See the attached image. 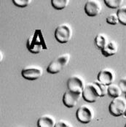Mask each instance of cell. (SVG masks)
I'll use <instances>...</instances> for the list:
<instances>
[{"mask_svg":"<svg viewBox=\"0 0 126 127\" xmlns=\"http://www.w3.org/2000/svg\"><path fill=\"white\" fill-rule=\"evenodd\" d=\"M105 4L111 9H119L123 4V0H104Z\"/></svg>","mask_w":126,"mask_h":127,"instance_id":"obj_18","label":"cell"},{"mask_svg":"<svg viewBox=\"0 0 126 127\" xmlns=\"http://www.w3.org/2000/svg\"><path fill=\"white\" fill-rule=\"evenodd\" d=\"M118 51V46L114 41H109L106 47L101 50V53L105 57H110L115 55Z\"/></svg>","mask_w":126,"mask_h":127,"instance_id":"obj_13","label":"cell"},{"mask_svg":"<svg viewBox=\"0 0 126 127\" xmlns=\"http://www.w3.org/2000/svg\"><path fill=\"white\" fill-rule=\"evenodd\" d=\"M124 127H126V124H125V126H124Z\"/></svg>","mask_w":126,"mask_h":127,"instance_id":"obj_25","label":"cell"},{"mask_svg":"<svg viewBox=\"0 0 126 127\" xmlns=\"http://www.w3.org/2000/svg\"><path fill=\"white\" fill-rule=\"evenodd\" d=\"M119 86L122 90V91L126 94V77H123L120 79L119 82Z\"/></svg>","mask_w":126,"mask_h":127,"instance_id":"obj_23","label":"cell"},{"mask_svg":"<svg viewBox=\"0 0 126 127\" xmlns=\"http://www.w3.org/2000/svg\"><path fill=\"white\" fill-rule=\"evenodd\" d=\"M26 48L31 53L38 54L45 50H47V45L42 32L40 29H37L27 39Z\"/></svg>","mask_w":126,"mask_h":127,"instance_id":"obj_1","label":"cell"},{"mask_svg":"<svg viewBox=\"0 0 126 127\" xmlns=\"http://www.w3.org/2000/svg\"><path fill=\"white\" fill-rule=\"evenodd\" d=\"M85 13L89 17L98 16L102 10V6L98 0H88L85 4Z\"/></svg>","mask_w":126,"mask_h":127,"instance_id":"obj_9","label":"cell"},{"mask_svg":"<svg viewBox=\"0 0 126 127\" xmlns=\"http://www.w3.org/2000/svg\"><path fill=\"white\" fill-rule=\"evenodd\" d=\"M126 110V98L119 96L114 98L109 105V113L114 117H119L124 115Z\"/></svg>","mask_w":126,"mask_h":127,"instance_id":"obj_4","label":"cell"},{"mask_svg":"<svg viewBox=\"0 0 126 127\" xmlns=\"http://www.w3.org/2000/svg\"><path fill=\"white\" fill-rule=\"evenodd\" d=\"M82 96V93L67 90L63 94V104L68 108H73L77 104L80 99V97Z\"/></svg>","mask_w":126,"mask_h":127,"instance_id":"obj_8","label":"cell"},{"mask_svg":"<svg viewBox=\"0 0 126 127\" xmlns=\"http://www.w3.org/2000/svg\"><path fill=\"white\" fill-rule=\"evenodd\" d=\"M94 115L95 113L93 108L88 104L80 106L76 112V118L77 121L84 124L90 123L93 120Z\"/></svg>","mask_w":126,"mask_h":127,"instance_id":"obj_6","label":"cell"},{"mask_svg":"<svg viewBox=\"0 0 126 127\" xmlns=\"http://www.w3.org/2000/svg\"><path fill=\"white\" fill-rule=\"evenodd\" d=\"M55 127H73L71 124L64 120H60L56 122Z\"/></svg>","mask_w":126,"mask_h":127,"instance_id":"obj_22","label":"cell"},{"mask_svg":"<svg viewBox=\"0 0 126 127\" xmlns=\"http://www.w3.org/2000/svg\"><path fill=\"white\" fill-rule=\"evenodd\" d=\"M70 54L63 53L58 56L54 60L51 62L47 67L48 73L51 75H55L59 73L63 68L69 64L70 61Z\"/></svg>","mask_w":126,"mask_h":127,"instance_id":"obj_2","label":"cell"},{"mask_svg":"<svg viewBox=\"0 0 126 127\" xmlns=\"http://www.w3.org/2000/svg\"></svg>","mask_w":126,"mask_h":127,"instance_id":"obj_26","label":"cell"},{"mask_svg":"<svg viewBox=\"0 0 126 127\" xmlns=\"http://www.w3.org/2000/svg\"><path fill=\"white\" fill-rule=\"evenodd\" d=\"M124 116L126 118V112H125V113H124Z\"/></svg>","mask_w":126,"mask_h":127,"instance_id":"obj_24","label":"cell"},{"mask_svg":"<svg viewBox=\"0 0 126 127\" xmlns=\"http://www.w3.org/2000/svg\"><path fill=\"white\" fill-rule=\"evenodd\" d=\"M117 15L120 23L123 26H126V6H123L117 11Z\"/></svg>","mask_w":126,"mask_h":127,"instance_id":"obj_17","label":"cell"},{"mask_svg":"<svg viewBox=\"0 0 126 127\" xmlns=\"http://www.w3.org/2000/svg\"><path fill=\"white\" fill-rule=\"evenodd\" d=\"M43 75V69L37 66H27L21 71L22 77L27 80H36Z\"/></svg>","mask_w":126,"mask_h":127,"instance_id":"obj_7","label":"cell"},{"mask_svg":"<svg viewBox=\"0 0 126 127\" xmlns=\"http://www.w3.org/2000/svg\"><path fill=\"white\" fill-rule=\"evenodd\" d=\"M69 3V0H52L51 4L52 7L57 10H61L65 9Z\"/></svg>","mask_w":126,"mask_h":127,"instance_id":"obj_16","label":"cell"},{"mask_svg":"<svg viewBox=\"0 0 126 127\" xmlns=\"http://www.w3.org/2000/svg\"><path fill=\"white\" fill-rule=\"evenodd\" d=\"M109 41L108 39V37L105 34L101 33L97 34L94 39V43L96 47L100 49L101 51L106 47V45L109 43Z\"/></svg>","mask_w":126,"mask_h":127,"instance_id":"obj_14","label":"cell"},{"mask_svg":"<svg viewBox=\"0 0 126 127\" xmlns=\"http://www.w3.org/2000/svg\"><path fill=\"white\" fill-rule=\"evenodd\" d=\"M106 21V23L110 24V25H117V24H118L120 23L117 13H111V14H109L107 16Z\"/></svg>","mask_w":126,"mask_h":127,"instance_id":"obj_19","label":"cell"},{"mask_svg":"<svg viewBox=\"0 0 126 127\" xmlns=\"http://www.w3.org/2000/svg\"><path fill=\"white\" fill-rule=\"evenodd\" d=\"M55 119L50 115H42L37 121V127H55Z\"/></svg>","mask_w":126,"mask_h":127,"instance_id":"obj_12","label":"cell"},{"mask_svg":"<svg viewBox=\"0 0 126 127\" xmlns=\"http://www.w3.org/2000/svg\"><path fill=\"white\" fill-rule=\"evenodd\" d=\"M12 1L15 6L18 7H21V8L28 6L30 3L31 2V0H13Z\"/></svg>","mask_w":126,"mask_h":127,"instance_id":"obj_21","label":"cell"},{"mask_svg":"<svg viewBox=\"0 0 126 127\" xmlns=\"http://www.w3.org/2000/svg\"><path fill=\"white\" fill-rule=\"evenodd\" d=\"M85 87L83 80L77 75L71 76L67 80V89L70 91H76L82 94V91Z\"/></svg>","mask_w":126,"mask_h":127,"instance_id":"obj_10","label":"cell"},{"mask_svg":"<svg viewBox=\"0 0 126 127\" xmlns=\"http://www.w3.org/2000/svg\"><path fill=\"white\" fill-rule=\"evenodd\" d=\"M72 29L67 24H62L58 26L54 33L55 39L61 44L69 42L72 37Z\"/></svg>","mask_w":126,"mask_h":127,"instance_id":"obj_3","label":"cell"},{"mask_svg":"<svg viewBox=\"0 0 126 127\" xmlns=\"http://www.w3.org/2000/svg\"><path fill=\"white\" fill-rule=\"evenodd\" d=\"M123 91L120 89V86L115 83H112L108 86V95L112 98H117L121 96Z\"/></svg>","mask_w":126,"mask_h":127,"instance_id":"obj_15","label":"cell"},{"mask_svg":"<svg viewBox=\"0 0 126 127\" xmlns=\"http://www.w3.org/2000/svg\"><path fill=\"white\" fill-rule=\"evenodd\" d=\"M114 80H115L114 72L112 69L108 68L101 70L97 75V80L107 86L112 84Z\"/></svg>","mask_w":126,"mask_h":127,"instance_id":"obj_11","label":"cell"},{"mask_svg":"<svg viewBox=\"0 0 126 127\" xmlns=\"http://www.w3.org/2000/svg\"><path fill=\"white\" fill-rule=\"evenodd\" d=\"M82 97L85 102L88 103H94L101 98L100 91L95 82L89 83L85 85V87L82 91Z\"/></svg>","mask_w":126,"mask_h":127,"instance_id":"obj_5","label":"cell"},{"mask_svg":"<svg viewBox=\"0 0 126 127\" xmlns=\"http://www.w3.org/2000/svg\"><path fill=\"white\" fill-rule=\"evenodd\" d=\"M94 82H95V83L96 84L98 89H99V91H100L101 97H103V96H105L106 94H108V86H106V85L101 83H100V82L98 81V80H96V81H94Z\"/></svg>","mask_w":126,"mask_h":127,"instance_id":"obj_20","label":"cell"}]
</instances>
